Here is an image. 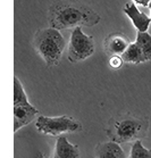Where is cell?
I'll use <instances>...</instances> for the list:
<instances>
[{
    "mask_svg": "<svg viewBox=\"0 0 151 158\" xmlns=\"http://www.w3.org/2000/svg\"><path fill=\"white\" fill-rule=\"evenodd\" d=\"M100 15L88 5L77 0H57L48 9V22L57 30L75 29L77 26H96Z\"/></svg>",
    "mask_w": 151,
    "mask_h": 158,
    "instance_id": "6da1fadb",
    "label": "cell"
},
{
    "mask_svg": "<svg viewBox=\"0 0 151 158\" xmlns=\"http://www.w3.org/2000/svg\"><path fill=\"white\" fill-rule=\"evenodd\" d=\"M33 46L48 66L51 67L59 64L66 47V41L59 30L50 26L36 31L33 38Z\"/></svg>",
    "mask_w": 151,
    "mask_h": 158,
    "instance_id": "7a4b0ae2",
    "label": "cell"
},
{
    "mask_svg": "<svg viewBox=\"0 0 151 158\" xmlns=\"http://www.w3.org/2000/svg\"><path fill=\"white\" fill-rule=\"evenodd\" d=\"M147 126L148 122L145 119L127 114L114 119L108 133L110 134L112 141L118 143L129 142L137 140V138L147 130Z\"/></svg>",
    "mask_w": 151,
    "mask_h": 158,
    "instance_id": "3957f363",
    "label": "cell"
},
{
    "mask_svg": "<svg viewBox=\"0 0 151 158\" xmlns=\"http://www.w3.org/2000/svg\"><path fill=\"white\" fill-rule=\"evenodd\" d=\"M35 127L40 133L59 137L64 133L79 131L82 129V124L71 116H39L36 118Z\"/></svg>",
    "mask_w": 151,
    "mask_h": 158,
    "instance_id": "277c9868",
    "label": "cell"
},
{
    "mask_svg": "<svg viewBox=\"0 0 151 158\" xmlns=\"http://www.w3.org/2000/svg\"><path fill=\"white\" fill-rule=\"evenodd\" d=\"M94 52V39L86 35L82 31V26L73 29L68 43V60L79 63L91 57Z\"/></svg>",
    "mask_w": 151,
    "mask_h": 158,
    "instance_id": "5b68a950",
    "label": "cell"
},
{
    "mask_svg": "<svg viewBox=\"0 0 151 158\" xmlns=\"http://www.w3.org/2000/svg\"><path fill=\"white\" fill-rule=\"evenodd\" d=\"M131 44L129 38L122 32H115L108 34L104 41V52L110 57L114 55L122 56Z\"/></svg>",
    "mask_w": 151,
    "mask_h": 158,
    "instance_id": "8992f818",
    "label": "cell"
},
{
    "mask_svg": "<svg viewBox=\"0 0 151 158\" xmlns=\"http://www.w3.org/2000/svg\"><path fill=\"white\" fill-rule=\"evenodd\" d=\"M39 110L31 104L15 105L14 106V131L22 129L35 118Z\"/></svg>",
    "mask_w": 151,
    "mask_h": 158,
    "instance_id": "52a82bcc",
    "label": "cell"
},
{
    "mask_svg": "<svg viewBox=\"0 0 151 158\" xmlns=\"http://www.w3.org/2000/svg\"><path fill=\"white\" fill-rule=\"evenodd\" d=\"M124 13L129 17L137 32H147L151 24V17L144 14L137 7L134 2H126L124 6Z\"/></svg>",
    "mask_w": 151,
    "mask_h": 158,
    "instance_id": "ba28073f",
    "label": "cell"
},
{
    "mask_svg": "<svg viewBox=\"0 0 151 158\" xmlns=\"http://www.w3.org/2000/svg\"><path fill=\"white\" fill-rule=\"evenodd\" d=\"M96 158H126L123 148L116 141H108L99 143L94 149Z\"/></svg>",
    "mask_w": 151,
    "mask_h": 158,
    "instance_id": "9c48e42d",
    "label": "cell"
},
{
    "mask_svg": "<svg viewBox=\"0 0 151 158\" xmlns=\"http://www.w3.org/2000/svg\"><path fill=\"white\" fill-rule=\"evenodd\" d=\"M54 158H80V150L77 146L71 143L66 137L59 135L55 146Z\"/></svg>",
    "mask_w": 151,
    "mask_h": 158,
    "instance_id": "30bf717a",
    "label": "cell"
},
{
    "mask_svg": "<svg viewBox=\"0 0 151 158\" xmlns=\"http://www.w3.org/2000/svg\"><path fill=\"white\" fill-rule=\"evenodd\" d=\"M123 59L127 64H141L147 61L143 52L141 50L140 46L137 42H132L126 49V51L122 55Z\"/></svg>",
    "mask_w": 151,
    "mask_h": 158,
    "instance_id": "8fae6325",
    "label": "cell"
},
{
    "mask_svg": "<svg viewBox=\"0 0 151 158\" xmlns=\"http://www.w3.org/2000/svg\"><path fill=\"white\" fill-rule=\"evenodd\" d=\"M135 42L140 46L147 61L151 60V34L147 32H137Z\"/></svg>",
    "mask_w": 151,
    "mask_h": 158,
    "instance_id": "7c38bea8",
    "label": "cell"
},
{
    "mask_svg": "<svg viewBox=\"0 0 151 158\" xmlns=\"http://www.w3.org/2000/svg\"><path fill=\"white\" fill-rule=\"evenodd\" d=\"M30 104L27 100L24 88L22 85L21 81L15 76L14 77V106L15 105H27Z\"/></svg>",
    "mask_w": 151,
    "mask_h": 158,
    "instance_id": "4fadbf2b",
    "label": "cell"
},
{
    "mask_svg": "<svg viewBox=\"0 0 151 158\" xmlns=\"http://www.w3.org/2000/svg\"><path fill=\"white\" fill-rule=\"evenodd\" d=\"M129 158H151V149L144 147L141 140H135L131 149Z\"/></svg>",
    "mask_w": 151,
    "mask_h": 158,
    "instance_id": "5bb4252c",
    "label": "cell"
},
{
    "mask_svg": "<svg viewBox=\"0 0 151 158\" xmlns=\"http://www.w3.org/2000/svg\"><path fill=\"white\" fill-rule=\"evenodd\" d=\"M123 63H125V61H124L122 56H119V55H114V56L109 57V66L114 69H120L123 66Z\"/></svg>",
    "mask_w": 151,
    "mask_h": 158,
    "instance_id": "9a60e30c",
    "label": "cell"
},
{
    "mask_svg": "<svg viewBox=\"0 0 151 158\" xmlns=\"http://www.w3.org/2000/svg\"><path fill=\"white\" fill-rule=\"evenodd\" d=\"M134 4L140 5V6H143V7H149V4H150L151 0H132Z\"/></svg>",
    "mask_w": 151,
    "mask_h": 158,
    "instance_id": "2e32d148",
    "label": "cell"
},
{
    "mask_svg": "<svg viewBox=\"0 0 151 158\" xmlns=\"http://www.w3.org/2000/svg\"><path fill=\"white\" fill-rule=\"evenodd\" d=\"M149 9H150V13H151V1H150V4H149ZM151 17V16H150Z\"/></svg>",
    "mask_w": 151,
    "mask_h": 158,
    "instance_id": "e0dca14e",
    "label": "cell"
},
{
    "mask_svg": "<svg viewBox=\"0 0 151 158\" xmlns=\"http://www.w3.org/2000/svg\"><path fill=\"white\" fill-rule=\"evenodd\" d=\"M38 158H40V156H39V157H38ZM42 158H44V157H43V156H42Z\"/></svg>",
    "mask_w": 151,
    "mask_h": 158,
    "instance_id": "ac0fdd59",
    "label": "cell"
}]
</instances>
